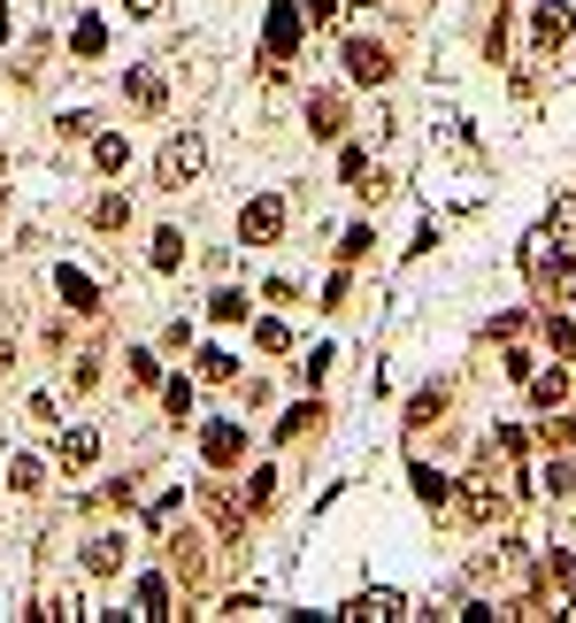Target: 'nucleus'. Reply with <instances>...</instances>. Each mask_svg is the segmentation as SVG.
I'll return each instance as SVG.
<instances>
[{
  "label": "nucleus",
  "mask_w": 576,
  "mask_h": 623,
  "mask_svg": "<svg viewBox=\"0 0 576 623\" xmlns=\"http://www.w3.org/2000/svg\"><path fill=\"white\" fill-rule=\"evenodd\" d=\"M231 370H239V362H231V354H223V346H208V354H200V377H208V385H223V377H231Z\"/></svg>",
  "instance_id": "b1692460"
},
{
  "label": "nucleus",
  "mask_w": 576,
  "mask_h": 623,
  "mask_svg": "<svg viewBox=\"0 0 576 623\" xmlns=\"http://www.w3.org/2000/svg\"><path fill=\"white\" fill-rule=\"evenodd\" d=\"M523 385H531V401H538V408H562V393H569V377H562V370H554V377H538V370H531Z\"/></svg>",
  "instance_id": "a211bd4d"
},
{
  "label": "nucleus",
  "mask_w": 576,
  "mask_h": 623,
  "mask_svg": "<svg viewBox=\"0 0 576 623\" xmlns=\"http://www.w3.org/2000/svg\"><path fill=\"white\" fill-rule=\"evenodd\" d=\"M101 46H108V31L101 23H77V62H101Z\"/></svg>",
  "instance_id": "5701e85b"
},
{
  "label": "nucleus",
  "mask_w": 576,
  "mask_h": 623,
  "mask_svg": "<svg viewBox=\"0 0 576 623\" xmlns=\"http://www.w3.org/2000/svg\"><path fill=\"white\" fill-rule=\"evenodd\" d=\"M562 39H569V8H562V0H546V8L531 15V54H554Z\"/></svg>",
  "instance_id": "39448f33"
},
{
  "label": "nucleus",
  "mask_w": 576,
  "mask_h": 623,
  "mask_svg": "<svg viewBox=\"0 0 576 623\" xmlns=\"http://www.w3.org/2000/svg\"><path fill=\"white\" fill-rule=\"evenodd\" d=\"M369 239H377V231H369V224H354V231L338 239V255H346V262H362V255H369Z\"/></svg>",
  "instance_id": "a878e982"
},
{
  "label": "nucleus",
  "mask_w": 576,
  "mask_h": 623,
  "mask_svg": "<svg viewBox=\"0 0 576 623\" xmlns=\"http://www.w3.org/2000/svg\"><path fill=\"white\" fill-rule=\"evenodd\" d=\"M93 224H101V231H124V224H132V193H108V200H93Z\"/></svg>",
  "instance_id": "2eb2a0df"
},
{
  "label": "nucleus",
  "mask_w": 576,
  "mask_h": 623,
  "mask_svg": "<svg viewBox=\"0 0 576 623\" xmlns=\"http://www.w3.org/2000/svg\"><path fill=\"white\" fill-rule=\"evenodd\" d=\"M416 500H423V508H446L453 492H446V477H438V469H416Z\"/></svg>",
  "instance_id": "aec40b11"
},
{
  "label": "nucleus",
  "mask_w": 576,
  "mask_h": 623,
  "mask_svg": "<svg viewBox=\"0 0 576 623\" xmlns=\"http://www.w3.org/2000/svg\"><path fill=\"white\" fill-rule=\"evenodd\" d=\"M208 315H216V323H239V315H247V293H216V309H208Z\"/></svg>",
  "instance_id": "cd10ccee"
},
{
  "label": "nucleus",
  "mask_w": 576,
  "mask_h": 623,
  "mask_svg": "<svg viewBox=\"0 0 576 623\" xmlns=\"http://www.w3.org/2000/svg\"><path fill=\"white\" fill-rule=\"evenodd\" d=\"M124 562H132V531H93V539H85V570H93V578H116Z\"/></svg>",
  "instance_id": "20e7f679"
},
{
  "label": "nucleus",
  "mask_w": 576,
  "mask_h": 623,
  "mask_svg": "<svg viewBox=\"0 0 576 623\" xmlns=\"http://www.w3.org/2000/svg\"><path fill=\"white\" fill-rule=\"evenodd\" d=\"M346 77H354V85H385V77H392V54H385L377 39H346Z\"/></svg>",
  "instance_id": "7ed1b4c3"
},
{
  "label": "nucleus",
  "mask_w": 576,
  "mask_h": 623,
  "mask_svg": "<svg viewBox=\"0 0 576 623\" xmlns=\"http://www.w3.org/2000/svg\"><path fill=\"white\" fill-rule=\"evenodd\" d=\"M54 455H62V469H93V455H101V432H93V424H70Z\"/></svg>",
  "instance_id": "423d86ee"
},
{
  "label": "nucleus",
  "mask_w": 576,
  "mask_h": 623,
  "mask_svg": "<svg viewBox=\"0 0 576 623\" xmlns=\"http://www.w3.org/2000/svg\"><path fill=\"white\" fill-rule=\"evenodd\" d=\"M132 101H139V108H161V77H154V70H132Z\"/></svg>",
  "instance_id": "4be33fe9"
},
{
  "label": "nucleus",
  "mask_w": 576,
  "mask_h": 623,
  "mask_svg": "<svg viewBox=\"0 0 576 623\" xmlns=\"http://www.w3.org/2000/svg\"><path fill=\"white\" fill-rule=\"evenodd\" d=\"M93 169H101V177H124V169H132V139H124V132H101V139H93Z\"/></svg>",
  "instance_id": "1a4fd4ad"
},
{
  "label": "nucleus",
  "mask_w": 576,
  "mask_h": 623,
  "mask_svg": "<svg viewBox=\"0 0 576 623\" xmlns=\"http://www.w3.org/2000/svg\"><path fill=\"white\" fill-rule=\"evenodd\" d=\"M39 485H46V463H39V455H15V463H8V492H15V500H31Z\"/></svg>",
  "instance_id": "9b49d317"
},
{
  "label": "nucleus",
  "mask_w": 576,
  "mask_h": 623,
  "mask_svg": "<svg viewBox=\"0 0 576 623\" xmlns=\"http://www.w3.org/2000/svg\"><path fill=\"white\" fill-rule=\"evenodd\" d=\"M177 262H185V231L161 224V231H154V270H177Z\"/></svg>",
  "instance_id": "f3484780"
},
{
  "label": "nucleus",
  "mask_w": 576,
  "mask_h": 623,
  "mask_svg": "<svg viewBox=\"0 0 576 623\" xmlns=\"http://www.w3.org/2000/svg\"><path fill=\"white\" fill-rule=\"evenodd\" d=\"M200 447H208V463H216V469H231L239 455H247V432H239V424H208Z\"/></svg>",
  "instance_id": "6e6552de"
},
{
  "label": "nucleus",
  "mask_w": 576,
  "mask_h": 623,
  "mask_svg": "<svg viewBox=\"0 0 576 623\" xmlns=\"http://www.w3.org/2000/svg\"><path fill=\"white\" fill-rule=\"evenodd\" d=\"M346 616H377V623H392V616H408V601L377 585V593H354V601H346Z\"/></svg>",
  "instance_id": "9d476101"
},
{
  "label": "nucleus",
  "mask_w": 576,
  "mask_h": 623,
  "mask_svg": "<svg viewBox=\"0 0 576 623\" xmlns=\"http://www.w3.org/2000/svg\"><path fill=\"white\" fill-rule=\"evenodd\" d=\"M307 8V23H338V0H300Z\"/></svg>",
  "instance_id": "c756f323"
},
{
  "label": "nucleus",
  "mask_w": 576,
  "mask_h": 623,
  "mask_svg": "<svg viewBox=\"0 0 576 623\" xmlns=\"http://www.w3.org/2000/svg\"><path fill=\"white\" fill-rule=\"evenodd\" d=\"M200 500H208V516H216V523H223V531L239 539V523H247V508H239V500H231L223 485H200Z\"/></svg>",
  "instance_id": "f8f14e48"
},
{
  "label": "nucleus",
  "mask_w": 576,
  "mask_h": 623,
  "mask_svg": "<svg viewBox=\"0 0 576 623\" xmlns=\"http://www.w3.org/2000/svg\"><path fill=\"white\" fill-rule=\"evenodd\" d=\"M292 39H300V15H292V8H277V23H270V62H285Z\"/></svg>",
  "instance_id": "dca6fc26"
},
{
  "label": "nucleus",
  "mask_w": 576,
  "mask_h": 623,
  "mask_svg": "<svg viewBox=\"0 0 576 623\" xmlns=\"http://www.w3.org/2000/svg\"><path fill=\"white\" fill-rule=\"evenodd\" d=\"M315 424H323V408H315V401H307V408H292L285 424H277V439H300V432H315Z\"/></svg>",
  "instance_id": "412c9836"
},
{
  "label": "nucleus",
  "mask_w": 576,
  "mask_h": 623,
  "mask_svg": "<svg viewBox=\"0 0 576 623\" xmlns=\"http://www.w3.org/2000/svg\"><path fill=\"white\" fill-rule=\"evenodd\" d=\"M62 293H70V309H101V301H93V285H85L77 270H62Z\"/></svg>",
  "instance_id": "bb28decb"
},
{
  "label": "nucleus",
  "mask_w": 576,
  "mask_h": 623,
  "mask_svg": "<svg viewBox=\"0 0 576 623\" xmlns=\"http://www.w3.org/2000/svg\"><path fill=\"white\" fill-rule=\"evenodd\" d=\"M200 169H208V139L200 132H169L161 155H154V185L161 193H185V185H200Z\"/></svg>",
  "instance_id": "f257e3e1"
},
{
  "label": "nucleus",
  "mask_w": 576,
  "mask_h": 623,
  "mask_svg": "<svg viewBox=\"0 0 576 623\" xmlns=\"http://www.w3.org/2000/svg\"><path fill=\"white\" fill-rule=\"evenodd\" d=\"M546 239H554V247H576V193H562V200L546 208Z\"/></svg>",
  "instance_id": "ddd939ff"
},
{
  "label": "nucleus",
  "mask_w": 576,
  "mask_h": 623,
  "mask_svg": "<svg viewBox=\"0 0 576 623\" xmlns=\"http://www.w3.org/2000/svg\"><path fill=\"white\" fill-rule=\"evenodd\" d=\"M0 208H8V185H0Z\"/></svg>",
  "instance_id": "2f4dec72"
},
{
  "label": "nucleus",
  "mask_w": 576,
  "mask_h": 623,
  "mask_svg": "<svg viewBox=\"0 0 576 623\" xmlns=\"http://www.w3.org/2000/svg\"><path fill=\"white\" fill-rule=\"evenodd\" d=\"M239 239H247V247H277V239H285V200H277V193H254V200L239 208Z\"/></svg>",
  "instance_id": "f03ea898"
},
{
  "label": "nucleus",
  "mask_w": 576,
  "mask_h": 623,
  "mask_svg": "<svg viewBox=\"0 0 576 623\" xmlns=\"http://www.w3.org/2000/svg\"><path fill=\"white\" fill-rule=\"evenodd\" d=\"M461 508H469L476 523H492V516H507V500H500L492 485H476V477H469V492H461Z\"/></svg>",
  "instance_id": "4468645a"
},
{
  "label": "nucleus",
  "mask_w": 576,
  "mask_h": 623,
  "mask_svg": "<svg viewBox=\"0 0 576 623\" xmlns=\"http://www.w3.org/2000/svg\"><path fill=\"white\" fill-rule=\"evenodd\" d=\"M132 616H169V585L161 578H139V609Z\"/></svg>",
  "instance_id": "6ab92c4d"
},
{
  "label": "nucleus",
  "mask_w": 576,
  "mask_h": 623,
  "mask_svg": "<svg viewBox=\"0 0 576 623\" xmlns=\"http://www.w3.org/2000/svg\"><path fill=\"white\" fill-rule=\"evenodd\" d=\"M124 362H132V385H154V377H161V362H154L146 346H139V354H124Z\"/></svg>",
  "instance_id": "c85d7f7f"
},
{
  "label": "nucleus",
  "mask_w": 576,
  "mask_h": 623,
  "mask_svg": "<svg viewBox=\"0 0 576 623\" xmlns=\"http://www.w3.org/2000/svg\"><path fill=\"white\" fill-rule=\"evenodd\" d=\"M161 401H169V416H192V377H169Z\"/></svg>",
  "instance_id": "393cba45"
},
{
  "label": "nucleus",
  "mask_w": 576,
  "mask_h": 623,
  "mask_svg": "<svg viewBox=\"0 0 576 623\" xmlns=\"http://www.w3.org/2000/svg\"><path fill=\"white\" fill-rule=\"evenodd\" d=\"M307 132H315V139H338V132H346V101H338V93H315V101H307Z\"/></svg>",
  "instance_id": "0eeeda50"
},
{
  "label": "nucleus",
  "mask_w": 576,
  "mask_h": 623,
  "mask_svg": "<svg viewBox=\"0 0 576 623\" xmlns=\"http://www.w3.org/2000/svg\"><path fill=\"white\" fill-rule=\"evenodd\" d=\"M124 8H132V15H161V0H124Z\"/></svg>",
  "instance_id": "7c9ffc66"
}]
</instances>
